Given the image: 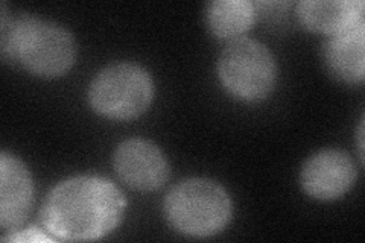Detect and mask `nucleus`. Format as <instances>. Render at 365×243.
<instances>
[{
	"mask_svg": "<svg viewBox=\"0 0 365 243\" xmlns=\"http://www.w3.org/2000/svg\"><path fill=\"white\" fill-rule=\"evenodd\" d=\"M125 210L119 189L107 180L78 177L56 186L46 200V229L63 240H96L118 227Z\"/></svg>",
	"mask_w": 365,
	"mask_h": 243,
	"instance_id": "1",
	"label": "nucleus"
},
{
	"mask_svg": "<svg viewBox=\"0 0 365 243\" xmlns=\"http://www.w3.org/2000/svg\"><path fill=\"white\" fill-rule=\"evenodd\" d=\"M2 53L19 58L38 76H60L75 63L76 46L64 28L36 17L2 20Z\"/></svg>",
	"mask_w": 365,
	"mask_h": 243,
	"instance_id": "2",
	"label": "nucleus"
},
{
	"mask_svg": "<svg viewBox=\"0 0 365 243\" xmlns=\"http://www.w3.org/2000/svg\"><path fill=\"white\" fill-rule=\"evenodd\" d=\"M165 212L170 225L195 237L213 236L232 217V202L218 184L209 180H187L169 192Z\"/></svg>",
	"mask_w": 365,
	"mask_h": 243,
	"instance_id": "3",
	"label": "nucleus"
},
{
	"mask_svg": "<svg viewBox=\"0 0 365 243\" xmlns=\"http://www.w3.org/2000/svg\"><path fill=\"white\" fill-rule=\"evenodd\" d=\"M153 81L142 67L122 63L104 68L90 87L93 108L111 119H133L150 107Z\"/></svg>",
	"mask_w": 365,
	"mask_h": 243,
	"instance_id": "4",
	"label": "nucleus"
},
{
	"mask_svg": "<svg viewBox=\"0 0 365 243\" xmlns=\"http://www.w3.org/2000/svg\"><path fill=\"white\" fill-rule=\"evenodd\" d=\"M220 76L237 98L264 99L276 81V63L267 46L241 38L230 43L220 58Z\"/></svg>",
	"mask_w": 365,
	"mask_h": 243,
	"instance_id": "5",
	"label": "nucleus"
},
{
	"mask_svg": "<svg viewBox=\"0 0 365 243\" xmlns=\"http://www.w3.org/2000/svg\"><path fill=\"white\" fill-rule=\"evenodd\" d=\"M114 167L119 177L137 190L158 189L169 175L168 163L160 149L142 138H133L118 148Z\"/></svg>",
	"mask_w": 365,
	"mask_h": 243,
	"instance_id": "6",
	"label": "nucleus"
},
{
	"mask_svg": "<svg viewBox=\"0 0 365 243\" xmlns=\"http://www.w3.org/2000/svg\"><path fill=\"white\" fill-rule=\"evenodd\" d=\"M356 180L351 158L341 150L329 149L315 154L304 165L302 184L317 200H335L344 195Z\"/></svg>",
	"mask_w": 365,
	"mask_h": 243,
	"instance_id": "7",
	"label": "nucleus"
},
{
	"mask_svg": "<svg viewBox=\"0 0 365 243\" xmlns=\"http://www.w3.org/2000/svg\"><path fill=\"white\" fill-rule=\"evenodd\" d=\"M32 207V180L25 165L4 152L0 155V224L13 229L28 217Z\"/></svg>",
	"mask_w": 365,
	"mask_h": 243,
	"instance_id": "8",
	"label": "nucleus"
},
{
	"mask_svg": "<svg viewBox=\"0 0 365 243\" xmlns=\"http://www.w3.org/2000/svg\"><path fill=\"white\" fill-rule=\"evenodd\" d=\"M326 61L338 78L359 83L365 72V25L364 17L349 28L338 31L326 43Z\"/></svg>",
	"mask_w": 365,
	"mask_h": 243,
	"instance_id": "9",
	"label": "nucleus"
},
{
	"mask_svg": "<svg viewBox=\"0 0 365 243\" xmlns=\"http://www.w3.org/2000/svg\"><path fill=\"white\" fill-rule=\"evenodd\" d=\"M299 17L304 26L319 32L335 33L364 17L359 0H304L299 4Z\"/></svg>",
	"mask_w": 365,
	"mask_h": 243,
	"instance_id": "10",
	"label": "nucleus"
},
{
	"mask_svg": "<svg viewBox=\"0 0 365 243\" xmlns=\"http://www.w3.org/2000/svg\"><path fill=\"white\" fill-rule=\"evenodd\" d=\"M255 17V5L247 0H216L207 6V23L220 38L242 36L253 25Z\"/></svg>",
	"mask_w": 365,
	"mask_h": 243,
	"instance_id": "11",
	"label": "nucleus"
},
{
	"mask_svg": "<svg viewBox=\"0 0 365 243\" xmlns=\"http://www.w3.org/2000/svg\"><path fill=\"white\" fill-rule=\"evenodd\" d=\"M38 229H29V231H25V233L21 234H16V236H9V237H4V240H31V242H38V240H51L48 236H44L41 233H37Z\"/></svg>",
	"mask_w": 365,
	"mask_h": 243,
	"instance_id": "12",
	"label": "nucleus"
}]
</instances>
